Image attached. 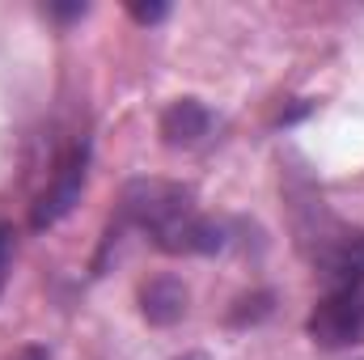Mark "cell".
<instances>
[{"label": "cell", "instance_id": "6da1fadb", "mask_svg": "<svg viewBox=\"0 0 364 360\" xmlns=\"http://www.w3.org/2000/svg\"><path fill=\"white\" fill-rule=\"evenodd\" d=\"M144 233L161 255H216L225 250V225L203 216L195 191L174 179H132L119 191L114 216L102 238V255L127 233Z\"/></svg>", "mask_w": 364, "mask_h": 360}, {"label": "cell", "instance_id": "7a4b0ae2", "mask_svg": "<svg viewBox=\"0 0 364 360\" xmlns=\"http://www.w3.org/2000/svg\"><path fill=\"white\" fill-rule=\"evenodd\" d=\"M296 242L322 275L326 292L364 284V229L335 221L322 203H305L296 212Z\"/></svg>", "mask_w": 364, "mask_h": 360}, {"label": "cell", "instance_id": "3957f363", "mask_svg": "<svg viewBox=\"0 0 364 360\" xmlns=\"http://www.w3.org/2000/svg\"><path fill=\"white\" fill-rule=\"evenodd\" d=\"M85 179H90V140L81 136V140H73V144L55 157L51 179H47V186L38 191L34 208H30V225H34L38 233L51 229V225H60V221L81 203Z\"/></svg>", "mask_w": 364, "mask_h": 360}, {"label": "cell", "instance_id": "277c9868", "mask_svg": "<svg viewBox=\"0 0 364 360\" xmlns=\"http://www.w3.org/2000/svg\"><path fill=\"white\" fill-rule=\"evenodd\" d=\"M305 331H309V339L318 348H331V352L356 344L364 335V284H356V288H331L314 305Z\"/></svg>", "mask_w": 364, "mask_h": 360}, {"label": "cell", "instance_id": "5b68a950", "mask_svg": "<svg viewBox=\"0 0 364 360\" xmlns=\"http://www.w3.org/2000/svg\"><path fill=\"white\" fill-rule=\"evenodd\" d=\"M208 132H212V110L199 97H178L161 115V140L170 149H195Z\"/></svg>", "mask_w": 364, "mask_h": 360}, {"label": "cell", "instance_id": "8992f818", "mask_svg": "<svg viewBox=\"0 0 364 360\" xmlns=\"http://www.w3.org/2000/svg\"><path fill=\"white\" fill-rule=\"evenodd\" d=\"M140 314L153 327H174L186 314V284L178 275H153L140 284Z\"/></svg>", "mask_w": 364, "mask_h": 360}, {"label": "cell", "instance_id": "52a82bcc", "mask_svg": "<svg viewBox=\"0 0 364 360\" xmlns=\"http://www.w3.org/2000/svg\"><path fill=\"white\" fill-rule=\"evenodd\" d=\"M275 309V292H250V297H237V305L229 309V327H255L263 322L267 314Z\"/></svg>", "mask_w": 364, "mask_h": 360}, {"label": "cell", "instance_id": "ba28073f", "mask_svg": "<svg viewBox=\"0 0 364 360\" xmlns=\"http://www.w3.org/2000/svg\"><path fill=\"white\" fill-rule=\"evenodd\" d=\"M13 250H17V242H13V229L0 221V292H4V284H9V271H13Z\"/></svg>", "mask_w": 364, "mask_h": 360}, {"label": "cell", "instance_id": "9c48e42d", "mask_svg": "<svg viewBox=\"0 0 364 360\" xmlns=\"http://www.w3.org/2000/svg\"><path fill=\"white\" fill-rule=\"evenodd\" d=\"M127 13H132V21H140V26H157V21L170 17V4H127Z\"/></svg>", "mask_w": 364, "mask_h": 360}, {"label": "cell", "instance_id": "30bf717a", "mask_svg": "<svg viewBox=\"0 0 364 360\" xmlns=\"http://www.w3.org/2000/svg\"><path fill=\"white\" fill-rule=\"evenodd\" d=\"M9 360H47V348H38V344H26V348H17Z\"/></svg>", "mask_w": 364, "mask_h": 360}]
</instances>
